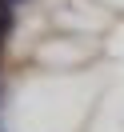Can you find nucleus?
Returning <instances> with one entry per match:
<instances>
[{"label":"nucleus","instance_id":"1","mask_svg":"<svg viewBox=\"0 0 124 132\" xmlns=\"http://www.w3.org/2000/svg\"><path fill=\"white\" fill-rule=\"evenodd\" d=\"M0 4H8V8H12V4H20V0H0Z\"/></svg>","mask_w":124,"mask_h":132}]
</instances>
